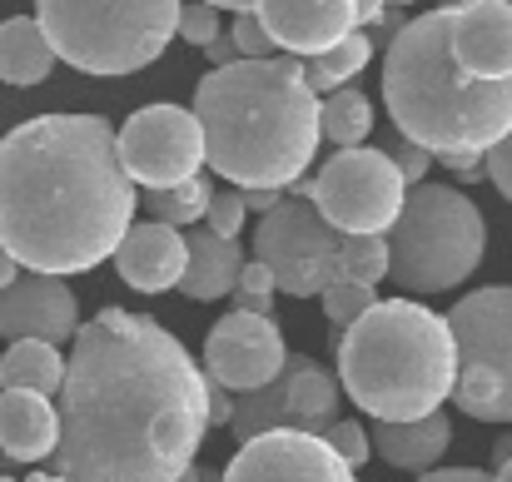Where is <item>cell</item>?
Segmentation results:
<instances>
[{
  "label": "cell",
  "instance_id": "6da1fadb",
  "mask_svg": "<svg viewBox=\"0 0 512 482\" xmlns=\"http://www.w3.org/2000/svg\"><path fill=\"white\" fill-rule=\"evenodd\" d=\"M55 408L65 482H179L209 433V373L160 319L100 309L75 333Z\"/></svg>",
  "mask_w": 512,
  "mask_h": 482
},
{
  "label": "cell",
  "instance_id": "7a4b0ae2",
  "mask_svg": "<svg viewBox=\"0 0 512 482\" xmlns=\"http://www.w3.org/2000/svg\"><path fill=\"white\" fill-rule=\"evenodd\" d=\"M135 179L105 115H35L0 140V249L30 274H90L135 229Z\"/></svg>",
  "mask_w": 512,
  "mask_h": 482
},
{
  "label": "cell",
  "instance_id": "3957f363",
  "mask_svg": "<svg viewBox=\"0 0 512 482\" xmlns=\"http://www.w3.org/2000/svg\"><path fill=\"white\" fill-rule=\"evenodd\" d=\"M194 120L204 130V160L234 189H289L314 164L324 125L304 60H239L209 70L194 90Z\"/></svg>",
  "mask_w": 512,
  "mask_h": 482
},
{
  "label": "cell",
  "instance_id": "277c9868",
  "mask_svg": "<svg viewBox=\"0 0 512 482\" xmlns=\"http://www.w3.org/2000/svg\"><path fill=\"white\" fill-rule=\"evenodd\" d=\"M383 105L398 135L433 160L488 155L512 135V80H473L448 40V10L403 20L383 55Z\"/></svg>",
  "mask_w": 512,
  "mask_h": 482
},
{
  "label": "cell",
  "instance_id": "5b68a950",
  "mask_svg": "<svg viewBox=\"0 0 512 482\" xmlns=\"http://www.w3.org/2000/svg\"><path fill=\"white\" fill-rule=\"evenodd\" d=\"M339 383L373 423L443 413L458 388L453 328L418 299H378L339 333Z\"/></svg>",
  "mask_w": 512,
  "mask_h": 482
},
{
  "label": "cell",
  "instance_id": "8992f818",
  "mask_svg": "<svg viewBox=\"0 0 512 482\" xmlns=\"http://www.w3.org/2000/svg\"><path fill=\"white\" fill-rule=\"evenodd\" d=\"M184 0H35L55 60L80 75H135L179 35Z\"/></svg>",
  "mask_w": 512,
  "mask_h": 482
},
{
  "label": "cell",
  "instance_id": "52a82bcc",
  "mask_svg": "<svg viewBox=\"0 0 512 482\" xmlns=\"http://www.w3.org/2000/svg\"><path fill=\"white\" fill-rule=\"evenodd\" d=\"M388 279L408 294H443L478 274L488 254L483 209L453 184H418L388 229Z\"/></svg>",
  "mask_w": 512,
  "mask_h": 482
},
{
  "label": "cell",
  "instance_id": "ba28073f",
  "mask_svg": "<svg viewBox=\"0 0 512 482\" xmlns=\"http://www.w3.org/2000/svg\"><path fill=\"white\" fill-rule=\"evenodd\" d=\"M448 328L458 343L453 403L478 423H512V284L463 294Z\"/></svg>",
  "mask_w": 512,
  "mask_h": 482
},
{
  "label": "cell",
  "instance_id": "9c48e42d",
  "mask_svg": "<svg viewBox=\"0 0 512 482\" xmlns=\"http://www.w3.org/2000/svg\"><path fill=\"white\" fill-rule=\"evenodd\" d=\"M254 259L289 299H314L343 284V234L309 199H284L254 224Z\"/></svg>",
  "mask_w": 512,
  "mask_h": 482
},
{
  "label": "cell",
  "instance_id": "30bf717a",
  "mask_svg": "<svg viewBox=\"0 0 512 482\" xmlns=\"http://www.w3.org/2000/svg\"><path fill=\"white\" fill-rule=\"evenodd\" d=\"M309 204L339 229L343 239L353 234H388L408 204V184L388 150H339L309 179Z\"/></svg>",
  "mask_w": 512,
  "mask_h": 482
},
{
  "label": "cell",
  "instance_id": "8fae6325",
  "mask_svg": "<svg viewBox=\"0 0 512 482\" xmlns=\"http://www.w3.org/2000/svg\"><path fill=\"white\" fill-rule=\"evenodd\" d=\"M120 164L145 189H174L204 169V130L194 110L145 105L120 130Z\"/></svg>",
  "mask_w": 512,
  "mask_h": 482
},
{
  "label": "cell",
  "instance_id": "7c38bea8",
  "mask_svg": "<svg viewBox=\"0 0 512 482\" xmlns=\"http://www.w3.org/2000/svg\"><path fill=\"white\" fill-rule=\"evenodd\" d=\"M289 368V348L274 319L259 314H224L204 338V373L224 383L229 393H259L279 383Z\"/></svg>",
  "mask_w": 512,
  "mask_h": 482
},
{
  "label": "cell",
  "instance_id": "4fadbf2b",
  "mask_svg": "<svg viewBox=\"0 0 512 482\" xmlns=\"http://www.w3.org/2000/svg\"><path fill=\"white\" fill-rule=\"evenodd\" d=\"M224 482H358V478L319 433L279 428V433H264L254 443H239V453L224 468Z\"/></svg>",
  "mask_w": 512,
  "mask_h": 482
},
{
  "label": "cell",
  "instance_id": "5bb4252c",
  "mask_svg": "<svg viewBox=\"0 0 512 482\" xmlns=\"http://www.w3.org/2000/svg\"><path fill=\"white\" fill-rule=\"evenodd\" d=\"M80 333V304L65 279L50 274H20L10 289H0V338L5 343H65Z\"/></svg>",
  "mask_w": 512,
  "mask_h": 482
},
{
  "label": "cell",
  "instance_id": "9a60e30c",
  "mask_svg": "<svg viewBox=\"0 0 512 482\" xmlns=\"http://www.w3.org/2000/svg\"><path fill=\"white\" fill-rule=\"evenodd\" d=\"M254 15L269 30V40L294 60H319L353 30H363L353 0H254Z\"/></svg>",
  "mask_w": 512,
  "mask_h": 482
},
{
  "label": "cell",
  "instance_id": "2e32d148",
  "mask_svg": "<svg viewBox=\"0 0 512 482\" xmlns=\"http://www.w3.org/2000/svg\"><path fill=\"white\" fill-rule=\"evenodd\" d=\"M448 40L473 80H512V0H473L448 10Z\"/></svg>",
  "mask_w": 512,
  "mask_h": 482
},
{
  "label": "cell",
  "instance_id": "e0dca14e",
  "mask_svg": "<svg viewBox=\"0 0 512 482\" xmlns=\"http://www.w3.org/2000/svg\"><path fill=\"white\" fill-rule=\"evenodd\" d=\"M115 269L120 279L135 289V294H165L184 284V269H189V239L170 229V224H135L115 254Z\"/></svg>",
  "mask_w": 512,
  "mask_h": 482
},
{
  "label": "cell",
  "instance_id": "ac0fdd59",
  "mask_svg": "<svg viewBox=\"0 0 512 482\" xmlns=\"http://www.w3.org/2000/svg\"><path fill=\"white\" fill-rule=\"evenodd\" d=\"M60 448V408L40 393H0V453L15 463H40Z\"/></svg>",
  "mask_w": 512,
  "mask_h": 482
},
{
  "label": "cell",
  "instance_id": "d6986e66",
  "mask_svg": "<svg viewBox=\"0 0 512 482\" xmlns=\"http://www.w3.org/2000/svg\"><path fill=\"white\" fill-rule=\"evenodd\" d=\"M368 438H373V453L388 468L423 478V473H433L443 463V453L453 443V423H448V413H428L418 423H373Z\"/></svg>",
  "mask_w": 512,
  "mask_h": 482
},
{
  "label": "cell",
  "instance_id": "ffe728a7",
  "mask_svg": "<svg viewBox=\"0 0 512 482\" xmlns=\"http://www.w3.org/2000/svg\"><path fill=\"white\" fill-rule=\"evenodd\" d=\"M244 264L249 259H244V249L234 239H219L214 229H199V234H189V269H184L179 294L194 299V304H214V299L239 289Z\"/></svg>",
  "mask_w": 512,
  "mask_h": 482
},
{
  "label": "cell",
  "instance_id": "44dd1931",
  "mask_svg": "<svg viewBox=\"0 0 512 482\" xmlns=\"http://www.w3.org/2000/svg\"><path fill=\"white\" fill-rule=\"evenodd\" d=\"M339 403H343L339 378H329L309 353H294L289 358V413H294V428L324 438L339 423Z\"/></svg>",
  "mask_w": 512,
  "mask_h": 482
},
{
  "label": "cell",
  "instance_id": "7402d4cb",
  "mask_svg": "<svg viewBox=\"0 0 512 482\" xmlns=\"http://www.w3.org/2000/svg\"><path fill=\"white\" fill-rule=\"evenodd\" d=\"M55 70V50L40 30V20L15 15L0 25V80L5 85H40Z\"/></svg>",
  "mask_w": 512,
  "mask_h": 482
},
{
  "label": "cell",
  "instance_id": "603a6c76",
  "mask_svg": "<svg viewBox=\"0 0 512 482\" xmlns=\"http://www.w3.org/2000/svg\"><path fill=\"white\" fill-rule=\"evenodd\" d=\"M0 388L10 393H60L65 388V358L55 343H10L0 358Z\"/></svg>",
  "mask_w": 512,
  "mask_h": 482
},
{
  "label": "cell",
  "instance_id": "cb8c5ba5",
  "mask_svg": "<svg viewBox=\"0 0 512 482\" xmlns=\"http://www.w3.org/2000/svg\"><path fill=\"white\" fill-rule=\"evenodd\" d=\"M279 428H294V413H289V368L279 383L259 388V393H234V423L229 433L239 443H254L264 433H279Z\"/></svg>",
  "mask_w": 512,
  "mask_h": 482
},
{
  "label": "cell",
  "instance_id": "d4e9b609",
  "mask_svg": "<svg viewBox=\"0 0 512 482\" xmlns=\"http://www.w3.org/2000/svg\"><path fill=\"white\" fill-rule=\"evenodd\" d=\"M319 125H324V140H334L339 150H363V140L373 130V105L363 90H334L319 105Z\"/></svg>",
  "mask_w": 512,
  "mask_h": 482
},
{
  "label": "cell",
  "instance_id": "484cf974",
  "mask_svg": "<svg viewBox=\"0 0 512 482\" xmlns=\"http://www.w3.org/2000/svg\"><path fill=\"white\" fill-rule=\"evenodd\" d=\"M209 204H214L209 174H194V179H184V184H174V189H150V194H145L150 219H155V224H170V229H184V224L204 219Z\"/></svg>",
  "mask_w": 512,
  "mask_h": 482
},
{
  "label": "cell",
  "instance_id": "4316f807",
  "mask_svg": "<svg viewBox=\"0 0 512 482\" xmlns=\"http://www.w3.org/2000/svg\"><path fill=\"white\" fill-rule=\"evenodd\" d=\"M373 60V40H368V30H353L343 45H334L329 55H319V60H304V75H309V90L314 95H334V90H343L363 65Z\"/></svg>",
  "mask_w": 512,
  "mask_h": 482
},
{
  "label": "cell",
  "instance_id": "83f0119b",
  "mask_svg": "<svg viewBox=\"0 0 512 482\" xmlns=\"http://www.w3.org/2000/svg\"><path fill=\"white\" fill-rule=\"evenodd\" d=\"M393 269V254H388V234H353L343 239V279L348 284H383Z\"/></svg>",
  "mask_w": 512,
  "mask_h": 482
},
{
  "label": "cell",
  "instance_id": "f1b7e54d",
  "mask_svg": "<svg viewBox=\"0 0 512 482\" xmlns=\"http://www.w3.org/2000/svg\"><path fill=\"white\" fill-rule=\"evenodd\" d=\"M378 304V289H368V284H334L329 294H324V319L334 323V333H343V328H353V323L363 319L368 309Z\"/></svg>",
  "mask_w": 512,
  "mask_h": 482
},
{
  "label": "cell",
  "instance_id": "f546056e",
  "mask_svg": "<svg viewBox=\"0 0 512 482\" xmlns=\"http://www.w3.org/2000/svg\"><path fill=\"white\" fill-rule=\"evenodd\" d=\"M324 443L339 453L348 468H363L368 463V453H373V438L363 433V423H353V418H339L329 433H324Z\"/></svg>",
  "mask_w": 512,
  "mask_h": 482
},
{
  "label": "cell",
  "instance_id": "4dcf8cb0",
  "mask_svg": "<svg viewBox=\"0 0 512 482\" xmlns=\"http://www.w3.org/2000/svg\"><path fill=\"white\" fill-rule=\"evenodd\" d=\"M244 194L239 189H214V204H209V214H204V229H214L219 239H234L239 229H244Z\"/></svg>",
  "mask_w": 512,
  "mask_h": 482
},
{
  "label": "cell",
  "instance_id": "1f68e13d",
  "mask_svg": "<svg viewBox=\"0 0 512 482\" xmlns=\"http://www.w3.org/2000/svg\"><path fill=\"white\" fill-rule=\"evenodd\" d=\"M179 40L184 45H214L219 40V10L214 5H204V0H194V5H184V15H179Z\"/></svg>",
  "mask_w": 512,
  "mask_h": 482
},
{
  "label": "cell",
  "instance_id": "d6a6232c",
  "mask_svg": "<svg viewBox=\"0 0 512 482\" xmlns=\"http://www.w3.org/2000/svg\"><path fill=\"white\" fill-rule=\"evenodd\" d=\"M229 40H234V50L244 55V60H274V40H269V30L259 25V15H234V30H229Z\"/></svg>",
  "mask_w": 512,
  "mask_h": 482
},
{
  "label": "cell",
  "instance_id": "836d02e7",
  "mask_svg": "<svg viewBox=\"0 0 512 482\" xmlns=\"http://www.w3.org/2000/svg\"><path fill=\"white\" fill-rule=\"evenodd\" d=\"M393 164H398V174H403V184H428L423 174H428V164H433V155L428 150H418V145H408V140H398L393 145Z\"/></svg>",
  "mask_w": 512,
  "mask_h": 482
},
{
  "label": "cell",
  "instance_id": "e575fe53",
  "mask_svg": "<svg viewBox=\"0 0 512 482\" xmlns=\"http://www.w3.org/2000/svg\"><path fill=\"white\" fill-rule=\"evenodd\" d=\"M488 179L498 184V194L512 204V135L498 145V150H488Z\"/></svg>",
  "mask_w": 512,
  "mask_h": 482
},
{
  "label": "cell",
  "instance_id": "d590c367",
  "mask_svg": "<svg viewBox=\"0 0 512 482\" xmlns=\"http://www.w3.org/2000/svg\"><path fill=\"white\" fill-rule=\"evenodd\" d=\"M234 294H279V284H274V274H269L259 259H249L244 274H239V289H234Z\"/></svg>",
  "mask_w": 512,
  "mask_h": 482
},
{
  "label": "cell",
  "instance_id": "8d00e7d4",
  "mask_svg": "<svg viewBox=\"0 0 512 482\" xmlns=\"http://www.w3.org/2000/svg\"><path fill=\"white\" fill-rule=\"evenodd\" d=\"M229 423H234V393L209 378V428H229Z\"/></svg>",
  "mask_w": 512,
  "mask_h": 482
},
{
  "label": "cell",
  "instance_id": "74e56055",
  "mask_svg": "<svg viewBox=\"0 0 512 482\" xmlns=\"http://www.w3.org/2000/svg\"><path fill=\"white\" fill-rule=\"evenodd\" d=\"M443 169H453L463 184H473V179H488V155H443Z\"/></svg>",
  "mask_w": 512,
  "mask_h": 482
},
{
  "label": "cell",
  "instance_id": "f35d334b",
  "mask_svg": "<svg viewBox=\"0 0 512 482\" xmlns=\"http://www.w3.org/2000/svg\"><path fill=\"white\" fill-rule=\"evenodd\" d=\"M413 482H493V473H483V468H433Z\"/></svg>",
  "mask_w": 512,
  "mask_h": 482
},
{
  "label": "cell",
  "instance_id": "ab89813d",
  "mask_svg": "<svg viewBox=\"0 0 512 482\" xmlns=\"http://www.w3.org/2000/svg\"><path fill=\"white\" fill-rule=\"evenodd\" d=\"M239 194H244V209H259V219H264V214H274V209L284 204V194H279V189H239Z\"/></svg>",
  "mask_w": 512,
  "mask_h": 482
},
{
  "label": "cell",
  "instance_id": "60d3db41",
  "mask_svg": "<svg viewBox=\"0 0 512 482\" xmlns=\"http://www.w3.org/2000/svg\"><path fill=\"white\" fill-rule=\"evenodd\" d=\"M234 314H259V319H274V294H234Z\"/></svg>",
  "mask_w": 512,
  "mask_h": 482
},
{
  "label": "cell",
  "instance_id": "b9f144b4",
  "mask_svg": "<svg viewBox=\"0 0 512 482\" xmlns=\"http://www.w3.org/2000/svg\"><path fill=\"white\" fill-rule=\"evenodd\" d=\"M209 60H214V70H229V65H239L244 55L234 50V40H229V35H219V40L209 45Z\"/></svg>",
  "mask_w": 512,
  "mask_h": 482
},
{
  "label": "cell",
  "instance_id": "7bdbcfd3",
  "mask_svg": "<svg viewBox=\"0 0 512 482\" xmlns=\"http://www.w3.org/2000/svg\"><path fill=\"white\" fill-rule=\"evenodd\" d=\"M358 5V25H378L388 15V0H353Z\"/></svg>",
  "mask_w": 512,
  "mask_h": 482
},
{
  "label": "cell",
  "instance_id": "ee69618b",
  "mask_svg": "<svg viewBox=\"0 0 512 482\" xmlns=\"http://www.w3.org/2000/svg\"><path fill=\"white\" fill-rule=\"evenodd\" d=\"M508 463H512V433H503V438L493 443V473H498V468H508Z\"/></svg>",
  "mask_w": 512,
  "mask_h": 482
},
{
  "label": "cell",
  "instance_id": "f6af8a7d",
  "mask_svg": "<svg viewBox=\"0 0 512 482\" xmlns=\"http://www.w3.org/2000/svg\"><path fill=\"white\" fill-rule=\"evenodd\" d=\"M15 279H20V264H15V259H10L5 249H0V289H10Z\"/></svg>",
  "mask_w": 512,
  "mask_h": 482
},
{
  "label": "cell",
  "instance_id": "bcb514c9",
  "mask_svg": "<svg viewBox=\"0 0 512 482\" xmlns=\"http://www.w3.org/2000/svg\"><path fill=\"white\" fill-rule=\"evenodd\" d=\"M214 10H234V15H254V0H204Z\"/></svg>",
  "mask_w": 512,
  "mask_h": 482
},
{
  "label": "cell",
  "instance_id": "7dc6e473",
  "mask_svg": "<svg viewBox=\"0 0 512 482\" xmlns=\"http://www.w3.org/2000/svg\"><path fill=\"white\" fill-rule=\"evenodd\" d=\"M179 482H224V473H214V468H199V463H194V468H189Z\"/></svg>",
  "mask_w": 512,
  "mask_h": 482
},
{
  "label": "cell",
  "instance_id": "c3c4849f",
  "mask_svg": "<svg viewBox=\"0 0 512 482\" xmlns=\"http://www.w3.org/2000/svg\"><path fill=\"white\" fill-rule=\"evenodd\" d=\"M473 0H438V10H468Z\"/></svg>",
  "mask_w": 512,
  "mask_h": 482
},
{
  "label": "cell",
  "instance_id": "681fc988",
  "mask_svg": "<svg viewBox=\"0 0 512 482\" xmlns=\"http://www.w3.org/2000/svg\"><path fill=\"white\" fill-rule=\"evenodd\" d=\"M25 482H65L60 473H35V478H25Z\"/></svg>",
  "mask_w": 512,
  "mask_h": 482
},
{
  "label": "cell",
  "instance_id": "f907efd6",
  "mask_svg": "<svg viewBox=\"0 0 512 482\" xmlns=\"http://www.w3.org/2000/svg\"><path fill=\"white\" fill-rule=\"evenodd\" d=\"M493 482H512V463H508V468H498V473H493Z\"/></svg>",
  "mask_w": 512,
  "mask_h": 482
},
{
  "label": "cell",
  "instance_id": "816d5d0a",
  "mask_svg": "<svg viewBox=\"0 0 512 482\" xmlns=\"http://www.w3.org/2000/svg\"><path fill=\"white\" fill-rule=\"evenodd\" d=\"M388 5H398V10H403V5H418V0H388Z\"/></svg>",
  "mask_w": 512,
  "mask_h": 482
},
{
  "label": "cell",
  "instance_id": "f5cc1de1",
  "mask_svg": "<svg viewBox=\"0 0 512 482\" xmlns=\"http://www.w3.org/2000/svg\"><path fill=\"white\" fill-rule=\"evenodd\" d=\"M0 482H10V478H0Z\"/></svg>",
  "mask_w": 512,
  "mask_h": 482
}]
</instances>
